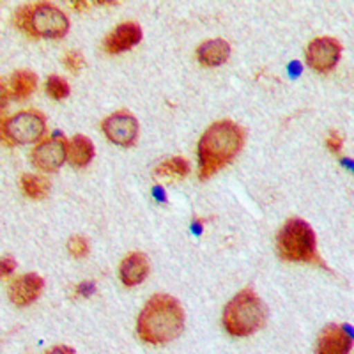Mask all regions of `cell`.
I'll use <instances>...</instances> for the list:
<instances>
[{
  "label": "cell",
  "mask_w": 354,
  "mask_h": 354,
  "mask_svg": "<svg viewBox=\"0 0 354 354\" xmlns=\"http://www.w3.org/2000/svg\"><path fill=\"white\" fill-rule=\"evenodd\" d=\"M15 268H17V262H15V259L12 257H8L2 261V274H4V277H9Z\"/></svg>",
  "instance_id": "obj_23"
},
{
  "label": "cell",
  "mask_w": 354,
  "mask_h": 354,
  "mask_svg": "<svg viewBox=\"0 0 354 354\" xmlns=\"http://www.w3.org/2000/svg\"><path fill=\"white\" fill-rule=\"evenodd\" d=\"M189 174V163L188 160L185 158L177 156V158H170V160L163 161L160 167L156 169V176L160 177H185Z\"/></svg>",
  "instance_id": "obj_18"
},
{
  "label": "cell",
  "mask_w": 354,
  "mask_h": 354,
  "mask_svg": "<svg viewBox=\"0 0 354 354\" xmlns=\"http://www.w3.org/2000/svg\"><path fill=\"white\" fill-rule=\"evenodd\" d=\"M185 328V310L169 294H156L145 303L137 321L138 337L147 344H167Z\"/></svg>",
  "instance_id": "obj_2"
},
{
  "label": "cell",
  "mask_w": 354,
  "mask_h": 354,
  "mask_svg": "<svg viewBox=\"0 0 354 354\" xmlns=\"http://www.w3.org/2000/svg\"><path fill=\"white\" fill-rule=\"evenodd\" d=\"M103 133L110 142L122 147H129L137 142L138 137V122L137 119L126 110L115 112L103 121Z\"/></svg>",
  "instance_id": "obj_9"
},
{
  "label": "cell",
  "mask_w": 354,
  "mask_h": 354,
  "mask_svg": "<svg viewBox=\"0 0 354 354\" xmlns=\"http://www.w3.org/2000/svg\"><path fill=\"white\" fill-rule=\"evenodd\" d=\"M69 154V142L64 137H52L37 144L32 151V161L44 172H55L64 165Z\"/></svg>",
  "instance_id": "obj_8"
},
{
  "label": "cell",
  "mask_w": 354,
  "mask_h": 354,
  "mask_svg": "<svg viewBox=\"0 0 354 354\" xmlns=\"http://www.w3.org/2000/svg\"><path fill=\"white\" fill-rule=\"evenodd\" d=\"M142 39V28L135 21L122 24L112 30L105 39V50L109 53H121L133 48Z\"/></svg>",
  "instance_id": "obj_11"
},
{
  "label": "cell",
  "mask_w": 354,
  "mask_h": 354,
  "mask_svg": "<svg viewBox=\"0 0 354 354\" xmlns=\"http://www.w3.org/2000/svg\"><path fill=\"white\" fill-rule=\"evenodd\" d=\"M46 131V119L36 110H25L8 117L2 124V135L9 145L34 144L41 140Z\"/></svg>",
  "instance_id": "obj_6"
},
{
  "label": "cell",
  "mask_w": 354,
  "mask_h": 354,
  "mask_svg": "<svg viewBox=\"0 0 354 354\" xmlns=\"http://www.w3.org/2000/svg\"><path fill=\"white\" fill-rule=\"evenodd\" d=\"M351 347H353V337L347 333L346 328L338 326V324H331V326L324 328L321 337H319L317 353L344 354L349 353Z\"/></svg>",
  "instance_id": "obj_12"
},
{
  "label": "cell",
  "mask_w": 354,
  "mask_h": 354,
  "mask_svg": "<svg viewBox=\"0 0 354 354\" xmlns=\"http://www.w3.org/2000/svg\"><path fill=\"white\" fill-rule=\"evenodd\" d=\"M266 321L262 299L252 289L241 290L234 296L223 312V326L234 337H248L261 330Z\"/></svg>",
  "instance_id": "obj_3"
},
{
  "label": "cell",
  "mask_w": 354,
  "mask_h": 354,
  "mask_svg": "<svg viewBox=\"0 0 354 354\" xmlns=\"http://www.w3.org/2000/svg\"><path fill=\"white\" fill-rule=\"evenodd\" d=\"M64 64L71 73H78L85 64L84 55H82L78 50H69V52L64 55Z\"/></svg>",
  "instance_id": "obj_21"
},
{
  "label": "cell",
  "mask_w": 354,
  "mask_h": 354,
  "mask_svg": "<svg viewBox=\"0 0 354 354\" xmlns=\"http://www.w3.org/2000/svg\"><path fill=\"white\" fill-rule=\"evenodd\" d=\"M46 93H48L50 97L53 100H64L69 94V85L64 78L57 77V75H52V77L46 80Z\"/></svg>",
  "instance_id": "obj_19"
},
{
  "label": "cell",
  "mask_w": 354,
  "mask_h": 354,
  "mask_svg": "<svg viewBox=\"0 0 354 354\" xmlns=\"http://www.w3.org/2000/svg\"><path fill=\"white\" fill-rule=\"evenodd\" d=\"M245 145V129L234 121L211 124L198 142V176L202 181L227 167Z\"/></svg>",
  "instance_id": "obj_1"
},
{
  "label": "cell",
  "mask_w": 354,
  "mask_h": 354,
  "mask_svg": "<svg viewBox=\"0 0 354 354\" xmlns=\"http://www.w3.org/2000/svg\"><path fill=\"white\" fill-rule=\"evenodd\" d=\"M230 46L225 39H209L202 43L197 48V59L201 64L209 66H220L229 59Z\"/></svg>",
  "instance_id": "obj_14"
},
{
  "label": "cell",
  "mask_w": 354,
  "mask_h": 354,
  "mask_svg": "<svg viewBox=\"0 0 354 354\" xmlns=\"http://www.w3.org/2000/svg\"><path fill=\"white\" fill-rule=\"evenodd\" d=\"M37 87V75L30 69H20L11 77V88L9 93L17 100H27Z\"/></svg>",
  "instance_id": "obj_15"
},
{
  "label": "cell",
  "mask_w": 354,
  "mask_h": 354,
  "mask_svg": "<svg viewBox=\"0 0 354 354\" xmlns=\"http://www.w3.org/2000/svg\"><path fill=\"white\" fill-rule=\"evenodd\" d=\"M43 278L36 273H27L18 277L9 287V298L17 306H27L36 301L43 292Z\"/></svg>",
  "instance_id": "obj_10"
},
{
  "label": "cell",
  "mask_w": 354,
  "mask_h": 354,
  "mask_svg": "<svg viewBox=\"0 0 354 354\" xmlns=\"http://www.w3.org/2000/svg\"><path fill=\"white\" fill-rule=\"evenodd\" d=\"M17 25L27 32L28 36L36 37H57L66 36L69 28V20L59 8L48 2L25 6L17 12Z\"/></svg>",
  "instance_id": "obj_5"
},
{
  "label": "cell",
  "mask_w": 354,
  "mask_h": 354,
  "mask_svg": "<svg viewBox=\"0 0 354 354\" xmlns=\"http://www.w3.org/2000/svg\"><path fill=\"white\" fill-rule=\"evenodd\" d=\"M21 188L25 195L34 201H41L50 194V181L46 177L32 176V174H24L21 176Z\"/></svg>",
  "instance_id": "obj_17"
},
{
  "label": "cell",
  "mask_w": 354,
  "mask_h": 354,
  "mask_svg": "<svg viewBox=\"0 0 354 354\" xmlns=\"http://www.w3.org/2000/svg\"><path fill=\"white\" fill-rule=\"evenodd\" d=\"M48 353H75V351L69 349V347H62V346H59V347H53V349H50Z\"/></svg>",
  "instance_id": "obj_24"
},
{
  "label": "cell",
  "mask_w": 354,
  "mask_h": 354,
  "mask_svg": "<svg viewBox=\"0 0 354 354\" xmlns=\"http://www.w3.org/2000/svg\"><path fill=\"white\" fill-rule=\"evenodd\" d=\"M342 55V44L335 37H317L306 46V64L319 73H330Z\"/></svg>",
  "instance_id": "obj_7"
},
{
  "label": "cell",
  "mask_w": 354,
  "mask_h": 354,
  "mask_svg": "<svg viewBox=\"0 0 354 354\" xmlns=\"http://www.w3.org/2000/svg\"><path fill=\"white\" fill-rule=\"evenodd\" d=\"M326 145H328V149H330V151H333V153H338V151L344 147L342 135H338V133H331L330 137H328V140H326Z\"/></svg>",
  "instance_id": "obj_22"
},
{
  "label": "cell",
  "mask_w": 354,
  "mask_h": 354,
  "mask_svg": "<svg viewBox=\"0 0 354 354\" xmlns=\"http://www.w3.org/2000/svg\"><path fill=\"white\" fill-rule=\"evenodd\" d=\"M68 250L69 254L75 259H84L88 255V241L84 236H71L68 241Z\"/></svg>",
  "instance_id": "obj_20"
},
{
  "label": "cell",
  "mask_w": 354,
  "mask_h": 354,
  "mask_svg": "<svg viewBox=\"0 0 354 354\" xmlns=\"http://www.w3.org/2000/svg\"><path fill=\"white\" fill-rule=\"evenodd\" d=\"M277 248L280 257L290 262H314L324 266L317 255L315 234L312 227L301 218H290L282 227L277 238Z\"/></svg>",
  "instance_id": "obj_4"
},
{
  "label": "cell",
  "mask_w": 354,
  "mask_h": 354,
  "mask_svg": "<svg viewBox=\"0 0 354 354\" xmlns=\"http://www.w3.org/2000/svg\"><path fill=\"white\" fill-rule=\"evenodd\" d=\"M119 271H121V280L124 286H138L149 274V259L140 252H133L121 262Z\"/></svg>",
  "instance_id": "obj_13"
},
{
  "label": "cell",
  "mask_w": 354,
  "mask_h": 354,
  "mask_svg": "<svg viewBox=\"0 0 354 354\" xmlns=\"http://www.w3.org/2000/svg\"><path fill=\"white\" fill-rule=\"evenodd\" d=\"M68 156L75 167H85L94 156V144L85 135H77L69 142Z\"/></svg>",
  "instance_id": "obj_16"
}]
</instances>
